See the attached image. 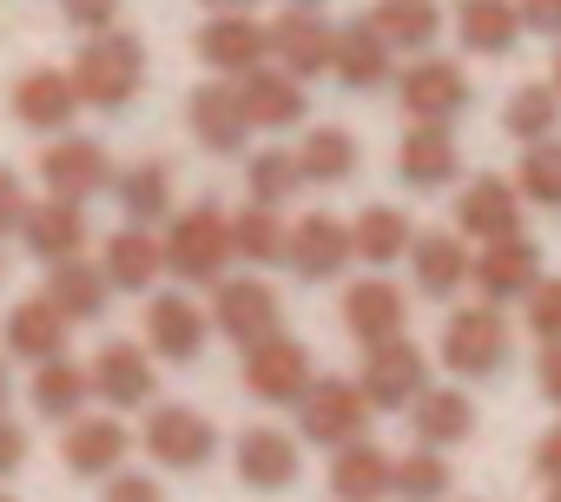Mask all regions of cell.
I'll list each match as a JSON object with an SVG mask.
<instances>
[{
    "label": "cell",
    "instance_id": "36",
    "mask_svg": "<svg viewBox=\"0 0 561 502\" xmlns=\"http://www.w3.org/2000/svg\"><path fill=\"white\" fill-rule=\"evenodd\" d=\"M410 244H416V231L397 205H364L351 225V259H364V265H397Z\"/></svg>",
    "mask_w": 561,
    "mask_h": 502
},
{
    "label": "cell",
    "instance_id": "8",
    "mask_svg": "<svg viewBox=\"0 0 561 502\" xmlns=\"http://www.w3.org/2000/svg\"><path fill=\"white\" fill-rule=\"evenodd\" d=\"M277 318H285V305H277V292H271L264 278H218V292H211V324H218L238 351L257 344V338H271Z\"/></svg>",
    "mask_w": 561,
    "mask_h": 502
},
{
    "label": "cell",
    "instance_id": "39",
    "mask_svg": "<svg viewBox=\"0 0 561 502\" xmlns=\"http://www.w3.org/2000/svg\"><path fill=\"white\" fill-rule=\"evenodd\" d=\"M244 185H251V205H291L298 198V185H305V166H298V152H285V146H264V152H251L244 159Z\"/></svg>",
    "mask_w": 561,
    "mask_h": 502
},
{
    "label": "cell",
    "instance_id": "18",
    "mask_svg": "<svg viewBox=\"0 0 561 502\" xmlns=\"http://www.w3.org/2000/svg\"><path fill=\"white\" fill-rule=\"evenodd\" d=\"M87 370H93V397H106L113 410H139V403H152V390H159L152 351H139V344H126V338H113Z\"/></svg>",
    "mask_w": 561,
    "mask_h": 502
},
{
    "label": "cell",
    "instance_id": "41",
    "mask_svg": "<svg viewBox=\"0 0 561 502\" xmlns=\"http://www.w3.org/2000/svg\"><path fill=\"white\" fill-rule=\"evenodd\" d=\"M554 126H561V93H554V87H522V93H508V106H502V133H508V139L535 146V139H554Z\"/></svg>",
    "mask_w": 561,
    "mask_h": 502
},
{
    "label": "cell",
    "instance_id": "47",
    "mask_svg": "<svg viewBox=\"0 0 561 502\" xmlns=\"http://www.w3.org/2000/svg\"><path fill=\"white\" fill-rule=\"evenodd\" d=\"M522 8V27L541 34V41H561V0H515Z\"/></svg>",
    "mask_w": 561,
    "mask_h": 502
},
{
    "label": "cell",
    "instance_id": "32",
    "mask_svg": "<svg viewBox=\"0 0 561 502\" xmlns=\"http://www.w3.org/2000/svg\"><path fill=\"white\" fill-rule=\"evenodd\" d=\"M370 27L390 41V54H430L443 34V8L436 0H377Z\"/></svg>",
    "mask_w": 561,
    "mask_h": 502
},
{
    "label": "cell",
    "instance_id": "51",
    "mask_svg": "<svg viewBox=\"0 0 561 502\" xmlns=\"http://www.w3.org/2000/svg\"><path fill=\"white\" fill-rule=\"evenodd\" d=\"M535 370H541V390H548V397H554V403H561V344H548V351H541V364H535Z\"/></svg>",
    "mask_w": 561,
    "mask_h": 502
},
{
    "label": "cell",
    "instance_id": "40",
    "mask_svg": "<svg viewBox=\"0 0 561 502\" xmlns=\"http://www.w3.org/2000/svg\"><path fill=\"white\" fill-rule=\"evenodd\" d=\"M231 259H244V265H285V225H277L271 205H244L231 218Z\"/></svg>",
    "mask_w": 561,
    "mask_h": 502
},
{
    "label": "cell",
    "instance_id": "56",
    "mask_svg": "<svg viewBox=\"0 0 561 502\" xmlns=\"http://www.w3.org/2000/svg\"><path fill=\"white\" fill-rule=\"evenodd\" d=\"M548 502H561V482H548Z\"/></svg>",
    "mask_w": 561,
    "mask_h": 502
},
{
    "label": "cell",
    "instance_id": "42",
    "mask_svg": "<svg viewBox=\"0 0 561 502\" xmlns=\"http://www.w3.org/2000/svg\"><path fill=\"white\" fill-rule=\"evenodd\" d=\"M390 495H403V502H443L449 495V463H443V449H410V456H397V469H390Z\"/></svg>",
    "mask_w": 561,
    "mask_h": 502
},
{
    "label": "cell",
    "instance_id": "54",
    "mask_svg": "<svg viewBox=\"0 0 561 502\" xmlns=\"http://www.w3.org/2000/svg\"><path fill=\"white\" fill-rule=\"evenodd\" d=\"M548 87L561 93V41H554V73H548Z\"/></svg>",
    "mask_w": 561,
    "mask_h": 502
},
{
    "label": "cell",
    "instance_id": "14",
    "mask_svg": "<svg viewBox=\"0 0 561 502\" xmlns=\"http://www.w3.org/2000/svg\"><path fill=\"white\" fill-rule=\"evenodd\" d=\"M456 231L462 238H482V244H495V238H522V192L508 185V179H469L462 185V198H456Z\"/></svg>",
    "mask_w": 561,
    "mask_h": 502
},
{
    "label": "cell",
    "instance_id": "34",
    "mask_svg": "<svg viewBox=\"0 0 561 502\" xmlns=\"http://www.w3.org/2000/svg\"><path fill=\"white\" fill-rule=\"evenodd\" d=\"M106 298H113V285H106V272H100V265L67 259V265H54V272H47V305H54L67 324H93V318L106 311Z\"/></svg>",
    "mask_w": 561,
    "mask_h": 502
},
{
    "label": "cell",
    "instance_id": "9",
    "mask_svg": "<svg viewBox=\"0 0 561 502\" xmlns=\"http://www.w3.org/2000/svg\"><path fill=\"white\" fill-rule=\"evenodd\" d=\"M198 60L225 80H244L271 60V27H257L251 14H211L198 27Z\"/></svg>",
    "mask_w": 561,
    "mask_h": 502
},
{
    "label": "cell",
    "instance_id": "45",
    "mask_svg": "<svg viewBox=\"0 0 561 502\" xmlns=\"http://www.w3.org/2000/svg\"><path fill=\"white\" fill-rule=\"evenodd\" d=\"M100 502H165V489H159V476H139V469H113Z\"/></svg>",
    "mask_w": 561,
    "mask_h": 502
},
{
    "label": "cell",
    "instance_id": "53",
    "mask_svg": "<svg viewBox=\"0 0 561 502\" xmlns=\"http://www.w3.org/2000/svg\"><path fill=\"white\" fill-rule=\"evenodd\" d=\"M285 8H305V14H324V0H285Z\"/></svg>",
    "mask_w": 561,
    "mask_h": 502
},
{
    "label": "cell",
    "instance_id": "11",
    "mask_svg": "<svg viewBox=\"0 0 561 502\" xmlns=\"http://www.w3.org/2000/svg\"><path fill=\"white\" fill-rule=\"evenodd\" d=\"M331 54H337V27L324 14H305V8H285L271 21V60L311 80V73H331Z\"/></svg>",
    "mask_w": 561,
    "mask_h": 502
},
{
    "label": "cell",
    "instance_id": "37",
    "mask_svg": "<svg viewBox=\"0 0 561 502\" xmlns=\"http://www.w3.org/2000/svg\"><path fill=\"white\" fill-rule=\"evenodd\" d=\"M298 166H305V185H344L357 172V139L344 126H311L298 146Z\"/></svg>",
    "mask_w": 561,
    "mask_h": 502
},
{
    "label": "cell",
    "instance_id": "49",
    "mask_svg": "<svg viewBox=\"0 0 561 502\" xmlns=\"http://www.w3.org/2000/svg\"><path fill=\"white\" fill-rule=\"evenodd\" d=\"M21 463H27V430L8 423V410H0V476H21Z\"/></svg>",
    "mask_w": 561,
    "mask_h": 502
},
{
    "label": "cell",
    "instance_id": "15",
    "mask_svg": "<svg viewBox=\"0 0 561 502\" xmlns=\"http://www.w3.org/2000/svg\"><path fill=\"white\" fill-rule=\"evenodd\" d=\"M205 331H211V318H205L185 292H159V298L146 305V351L165 357V364H192V357L205 351Z\"/></svg>",
    "mask_w": 561,
    "mask_h": 502
},
{
    "label": "cell",
    "instance_id": "57",
    "mask_svg": "<svg viewBox=\"0 0 561 502\" xmlns=\"http://www.w3.org/2000/svg\"><path fill=\"white\" fill-rule=\"evenodd\" d=\"M0 502H21V495H8V489H0Z\"/></svg>",
    "mask_w": 561,
    "mask_h": 502
},
{
    "label": "cell",
    "instance_id": "52",
    "mask_svg": "<svg viewBox=\"0 0 561 502\" xmlns=\"http://www.w3.org/2000/svg\"><path fill=\"white\" fill-rule=\"evenodd\" d=\"M211 14H251V0H205Z\"/></svg>",
    "mask_w": 561,
    "mask_h": 502
},
{
    "label": "cell",
    "instance_id": "1",
    "mask_svg": "<svg viewBox=\"0 0 561 502\" xmlns=\"http://www.w3.org/2000/svg\"><path fill=\"white\" fill-rule=\"evenodd\" d=\"M67 73H73V87H80V106L119 113V106L139 93V80H146V47H139V34L106 27V34H87L80 60H73Z\"/></svg>",
    "mask_w": 561,
    "mask_h": 502
},
{
    "label": "cell",
    "instance_id": "30",
    "mask_svg": "<svg viewBox=\"0 0 561 502\" xmlns=\"http://www.w3.org/2000/svg\"><path fill=\"white\" fill-rule=\"evenodd\" d=\"M100 272H106L113 292H152L159 272H165V251H159V238L146 225H126V231L106 238V265Z\"/></svg>",
    "mask_w": 561,
    "mask_h": 502
},
{
    "label": "cell",
    "instance_id": "16",
    "mask_svg": "<svg viewBox=\"0 0 561 502\" xmlns=\"http://www.w3.org/2000/svg\"><path fill=\"white\" fill-rule=\"evenodd\" d=\"M285 265L298 272V278H337L344 265H351V225H337L331 212H311V218H298L291 231H285Z\"/></svg>",
    "mask_w": 561,
    "mask_h": 502
},
{
    "label": "cell",
    "instance_id": "2",
    "mask_svg": "<svg viewBox=\"0 0 561 502\" xmlns=\"http://www.w3.org/2000/svg\"><path fill=\"white\" fill-rule=\"evenodd\" d=\"M159 251H165V272L179 285H218L225 265H231V218L218 205H192V212L172 218Z\"/></svg>",
    "mask_w": 561,
    "mask_h": 502
},
{
    "label": "cell",
    "instance_id": "17",
    "mask_svg": "<svg viewBox=\"0 0 561 502\" xmlns=\"http://www.w3.org/2000/svg\"><path fill=\"white\" fill-rule=\"evenodd\" d=\"M21 238H27V251L41 265H67V259H80L87 251V212H80V198H41V205H27V218H21Z\"/></svg>",
    "mask_w": 561,
    "mask_h": 502
},
{
    "label": "cell",
    "instance_id": "31",
    "mask_svg": "<svg viewBox=\"0 0 561 502\" xmlns=\"http://www.w3.org/2000/svg\"><path fill=\"white\" fill-rule=\"evenodd\" d=\"M410 430H416V443L423 449H449V443H469V430H476V403L449 384V390H423L416 403H410Z\"/></svg>",
    "mask_w": 561,
    "mask_h": 502
},
{
    "label": "cell",
    "instance_id": "4",
    "mask_svg": "<svg viewBox=\"0 0 561 502\" xmlns=\"http://www.w3.org/2000/svg\"><path fill=\"white\" fill-rule=\"evenodd\" d=\"M357 390L370 397V410H410V403L430 390V357H423L410 338H383V344L364 351Z\"/></svg>",
    "mask_w": 561,
    "mask_h": 502
},
{
    "label": "cell",
    "instance_id": "5",
    "mask_svg": "<svg viewBox=\"0 0 561 502\" xmlns=\"http://www.w3.org/2000/svg\"><path fill=\"white\" fill-rule=\"evenodd\" d=\"M298 430L311 443H324V449H344V443H357L370 430V397L357 384H344V377H318L298 397Z\"/></svg>",
    "mask_w": 561,
    "mask_h": 502
},
{
    "label": "cell",
    "instance_id": "24",
    "mask_svg": "<svg viewBox=\"0 0 561 502\" xmlns=\"http://www.w3.org/2000/svg\"><path fill=\"white\" fill-rule=\"evenodd\" d=\"M410 265H416V292L423 298H456L462 285H469V244H462V231H416V244H410Z\"/></svg>",
    "mask_w": 561,
    "mask_h": 502
},
{
    "label": "cell",
    "instance_id": "19",
    "mask_svg": "<svg viewBox=\"0 0 561 502\" xmlns=\"http://www.w3.org/2000/svg\"><path fill=\"white\" fill-rule=\"evenodd\" d=\"M238 106H244V119L264 126V133H285V126H298V119L311 113L305 80L285 73V67H257V73H244V80H238Z\"/></svg>",
    "mask_w": 561,
    "mask_h": 502
},
{
    "label": "cell",
    "instance_id": "12",
    "mask_svg": "<svg viewBox=\"0 0 561 502\" xmlns=\"http://www.w3.org/2000/svg\"><path fill=\"white\" fill-rule=\"evenodd\" d=\"M41 185L54 192V198H93L100 185H113V166H106V146L100 139H73V133H60L47 152H41Z\"/></svg>",
    "mask_w": 561,
    "mask_h": 502
},
{
    "label": "cell",
    "instance_id": "28",
    "mask_svg": "<svg viewBox=\"0 0 561 502\" xmlns=\"http://www.w3.org/2000/svg\"><path fill=\"white\" fill-rule=\"evenodd\" d=\"M390 469H397V456H383L370 436H357V443L331 449V495L337 502H383L390 495Z\"/></svg>",
    "mask_w": 561,
    "mask_h": 502
},
{
    "label": "cell",
    "instance_id": "44",
    "mask_svg": "<svg viewBox=\"0 0 561 502\" xmlns=\"http://www.w3.org/2000/svg\"><path fill=\"white\" fill-rule=\"evenodd\" d=\"M522 305H528V331L541 344H561V278H541Z\"/></svg>",
    "mask_w": 561,
    "mask_h": 502
},
{
    "label": "cell",
    "instance_id": "38",
    "mask_svg": "<svg viewBox=\"0 0 561 502\" xmlns=\"http://www.w3.org/2000/svg\"><path fill=\"white\" fill-rule=\"evenodd\" d=\"M113 192H119V212H126L133 225H159V218L172 212V172H165L159 159H139L133 172H119Z\"/></svg>",
    "mask_w": 561,
    "mask_h": 502
},
{
    "label": "cell",
    "instance_id": "13",
    "mask_svg": "<svg viewBox=\"0 0 561 502\" xmlns=\"http://www.w3.org/2000/svg\"><path fill=\"white\" fill-rule=\"evenodd\" d=\"M469 278H476L482 305L528 298V292L541 285V251H535L528 238H495V244H482V259L469 265Z\"/></svg>",
    "mask_w": 561,
    "mask_h": 502
},
{
    "label": "cell",
    "instance_id": "27",
    "mask_svg": "<svg viewBox=\"0 0 561 502\" xmlns=\"http://www.w3.org/2000/svg\"><path fill=\"white\" fill-rule=\"evenodd\" d=\"M67 338H73V324L47 305V292H41V298H21V305L8 311V351H14L21 364L67 357Z\"/></svg>",
    "mask_w": 561,
    "mask_h": 502
},
{
    "label": "cell",
    "instance_id": "55",
    "mask_svg": "<svg viewBox=\"0 0 561 502\" xmlns=\"http://www.w3.org/2000/svg\"><path fill=\"white\" fill-rule=\"evenodd\" d=\"M8 390H14V384H8V364H0V410H8Z\"/></svg>",
    "mask_w": 561,
    "mask_h": 502
},
{
    "label": "cell",
    "instance_id": "50",
    "mask_svg": "<svg viewBox=\"0 0 561 502\" xmlns=\"http://www.w3.org/2000/svg\"><path fill=\"white\" fill-rule=\"evenodd\" d=\"M535 476H541V482H561V423L535 443Z\"/></svg>",
    "mask_w": 561,
    "mask_h": 502
},
{
    "label": "cell",
    "instance_id": "23",
    "mask_svg": "<svg viewBox=\"0 0 561 502\" xmlns=\"http://www.w3.org/2000/svg\"><path fill=\"white\" fill-rule=\"evenodd\" d=\"M126 449H133V430L119 417H73L67 443H60V456H67L73 476H113L126 463Z\"/></svg>",
    "mask_w": 561,
    "mask_h": 502
},
{
    "label": "cell",
    "instance_id": "3",
    "mask_svg": "<svg viewBox=\"0 0 561 502\" xmlns=\"http://www.w3.org/2000/svg\"><path fill=\"white\" fill-rule=\"evenodd\" d=\"M443 364L456 377H495L508 364V318L495 305H462L443 324Z\"/></svg>",
    "mask_w": 561,
    "mask_h": 502
},
{
    "label": "cell",
    "instance_id": "26",
    "mask_svg": "<svg viewBox=\"0 0 561 502\" xmlns=\"http://www.w3.org/2000/svg\"><path fill=\"white\" fill-rule=\"evenodd\" d=\"M397 172H403V185H416V192L449 185V179H456V133L416 119V126L403 133V146H397Z\"/></svg>",
    "mask_w": 561,
    "mask_h": 502
},
{
    "label": "cell",
    "instance_id": "43",
    "mask_svg": "<svg viewBox=\"0 0 561 502\" xmlns=\"http://www.w3.org/2000/svg\"><path fill=\"white\" fill-rule=\"evenodd\" d=\"M515 192L535 198V205H561V139H535V146H522Z\"/></svg>",
    "mask_w": 561,
    "mask_h": 502
},
{
    "label": "cell",
    "instance_id": "46",
    "mask_svg": "<svg viewBox=\"0 0 561 502\" xmlns=\"http://www.w3.org/2000/svg\"><path fill=\"white\" fill-rule=\"evenodd\" d=\"M67 8V21L80 27V34H106L113 21H119V0H60Z\"/></svg>",
    "mask_w": 561,
    "mask_h": 502
},
{
    "label": "cell",
    "instance_id": "25",
    "mask_svg": "<svg viewBox=\"0 0 561 502\" xmlns=\"http://www.w3.org/2000/svg\"><path fill=\"white\" fill-rule=\"evenodd\" d=\"M231 469H238L251 489H285V482H298V443H291L285 430L257 423V430H244V436L231 443Z\"/></svg>",
    "mask_w": 561,
    "mask_h": 502
},
{
    "label": "cell",
    "instance_id": "35",
    "mask_svg": "<svg viewBox=\"0 0 561 502\" xmlns=\"http://www.w3.org/2000/svg\"><path fill=\"white\" fill-rule=\"evenodd\" d=\"M87 390H93V370H87V364H73V357H47V364H34V410H41L47 423H73V417H87Z\"/></svg>",
    "mask_w": 561,
    "mask_h": 502
},
{
    "label": "cell",
    "instance_id": "10",
    "mask_svg": "<svg viewBox=\"0 0 561 502\" xmlns=\"http://www.w3.org/2000/svg\"><path fill=\"white\" fill-rule=\"evenodd\" d=\"M397 100H403V113H410V119L449 126V119L469 106V73H462L456 60H416V67H403Z\"/></svg>",
    "mask_w": 561,
    "mask_h": 502
},
{
    "label": "cell",
    "instance_id": "22",
    "mask_svg": "<svg viewBox=\"0 0 561 502\" xmlns=\"http://www.w3.org/2000/svg\"><path fill=\"white\" fill-rule=\"evenodd\" d=\"M73 113H80V87H73V73H60V67H34V73L14 80V119H21V126H34V133H67Z\"/></svg>",
    "mask_w": 561,
    "mask_h": 502
},
{
    "label": "cell",
    "instance_id": "20",
    "mask_svg": "<svg viewBox=\"0 0 561 502\" xmlns=\"http://www.w3.org/2000/svg\"><path fill=\"white\" fill-rule=\"evenodd\" d=\"M185 119H192V139H198L205 152H218V159L244 152V139H251V119H244V106H238V87H225V80L198 87V93L185 100Z\"/></svg>",
    "mask_w": 561,
    "mask_h": 502
},
{
    "label": "cell",
    "instance_id": "29",
    "mask_svg": "<svg viewBox=\"0 0 561 502\" xmlns=\"http://www.w3.org/2000/svg\"><path fill=\"white\" fill-rule=\"evenodd\" d=\"M390 41L370 27V21H351V27H337V54H331V73L351 87V93H370V87H383L390 80Z\"/></svg>",
    "mask_w": 561,
    "mask_h": 502
},
{
    "label": "cell",
    "instance_id": "7",
    "mask_svg": "<svg viewBox=\"0 0 561 502\" xmlns=\"http://www.w3.org/2000/svg\"><path fill=\"white\" fill-rule=\"evenodd\" d=\"M311 384H318V377H311V351H305L298 338L271 331V338L244 344V390H251L257 403H298Z\"/></svg>",
    "mask_w": 561,
    "mask_h": 502
},
{
    "label": "cell",
    "instance_id": "33",
    "mask_svg": "<svg viewBox=\"0 0 561 502\" xmlns=\"http://www.w3.org/2000/svg\"><path fill=\"white\" fill-rule=\"evenodd\" d=\"M456 41L469 54H515L522 8H515V0H462V8H456Z\"/></svg>",
    "mask_w": 561,
    "mask_h": 502
},
{
    "label": "cell",
    "instance_id": "48",
    "mask_svg": "<svg viewBox=\"0 0 561 502\" xmlns=\"http://www.w3.org/2000/svg\"><path fill=\"white\" fill-rule=\"evenodd\" d=\"M21 218H27V192H21V179L8 166H0V238L21 231Z\"/></svg>",
    "mask_w": 561,
    "mask_h": 502
},
{
    "label": "cell",
    "instance_id": "6",
    "mask_svg": "<svg viewBox=\"0 0 561 502\" xmlns=\"http://www.w3.org/2000/svg\"><path fill=\"white\" fill-rule=\"evenodd\" d=\"M139 443H146V456H152L159 469H205V463L218 456V430H211V417H198L192 403H159V410L146 417Z\"/></svg>",
    "mask_w": 561,
    "mask_h": 502
},
{
    "label": "cell",
    "instance_id": "21",
    "mask_svg": "<svg viewBox=\"0 0 561 502\" xmlns=\"http://www.w3.org/2000/svg\"><path fill=\"white\" fill-rule=\"evenodd\" d=\"M337 318H344V331H351V338L370 351V344H383V338H403V318H410V305H403V292H397L390 278H357V285L344 292Z\"/></svg>",
    "mask_w": 561,
    "mask_h": 502
}]
</instances>
